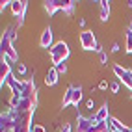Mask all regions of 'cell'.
<instances>
[{"instance_id": "1", "label": "cell", "mask_w": 132, "mask_h": 132, "mask_svg": "<svg viewBox=\"0 0 132 132\" xmlns=\"http://www.w3.org/2000/svg\"><path fill=\"white\" fill-rule=\"evenodd\" d=\"M13 37H15L13 30H7V32H4L2 41H0V50H2V56L7 58L10 61H17V58H19L17 50L13 48Z\"/></svg>"}, {"instance_id": "2", "label": "cell", "mask_w": 132, "mask_h": 132, "mask_svg": "<svg viewBox=\"0 0 132 132\" xmlns=\"http://www.w3.org/2000/svg\"><path fill=\"white\" fill-rule=\"evenodd\" d=\"M50 61L54 65H60V63H63V61H67L69 54H71V50H69V45L65 41H58L54 43V47H52L50 50Z\"/></svg>"}, {"instance_id": "3", "label": "cell", "mask_w": 132, "mask_h": 132, "mask_svg": "<svg viewBox=\"0 0 132 132\" xmlns=\"http://www.w3.org/2000/svg\"><path fill=\"white\" fill-rule=\"evenodd\" d=\"M82 101V86H69L67 91L63 93V101H61V106H78V102Z\"/></svg>"}, {"instance_id": "4", "label": "cell", "mask_w": 132, "mask_h": 132, "mask_svg": "<svg viewBox=\"0 0 132 132\" xmlns=\"http://www.w3.org/2000/svg\"><path fill=\"white\" fill-rule=\"evenodd\" d=\"M45 10L48 15H54L60 10L65 13H71L75 10V2L73 0H50V2H45Z\"/></svg>"}, {"instance_id": "5", "label": "cell", "mask_w": 132, "mask_h": 132, "mask_svg": "<svg viewBox=\"0 0 132 132\" xmlns=\"http://www.w3.org/2000/svg\"><path fill=\"white\" fill-rule=\"evenodd\" d=\"M78 41H80V47L84 50H95V52H101L102 48L99 47V43H97V37L91 30H84L80 36H78Z\"/></svg>"}, {"instance_id": "6", "label": "cell", "mask_w": 132, "mask_h": 132, "mask_svg": "<svg viewBox=\"0 0 132 132\" xmlns=\"http://www.w3.org/2000/svg\"><path fill=\"white\" fill-rule=\"evenodd\" d=\"M113 73H116V76L119 78V82L125 84L132 91V69H127L123 65H113Z\"/></svg>"}, {"instance_id": "7", "label": "cell", "mask_w": 132, "mask_h": 132, "mask_svg": "<svg viewBox=\"0 0 132 132\" xmlns=\"http://www.w3.org/2000/svg\"><path fill=\"white\" fill-rule=\"evenodd\" d=\"M10 7H11L13 17H17V19H19V22H22V21H24L26 7H28V2H24V0H13V2L10 4Z\"/></svg>"}, {"instance_id": "8", "label": "cell", "mask_w": 132, "mask_h": 132, "mask_svg": "<svg viewBox=\"0 0 132 132\" xmlns=\"http://www.w3.org/2000/svg\"><path fill=\"white\" fill-rule=\"evenodd\" d=\"M13 75H11V61L2 56V65H0V86H6V82L10 80Z\"/></svg>"}, {"instance_id": "9", "label": "cell", "mask_w": 132, "mask_h": 132, "mask_svg": "<svg viewBox=\"0 0 132 132\" xmlns=\"http://www.w3.org/2000/svg\"><path fill=\"white\" fill-rule=\"evenodd\" d=\"M95 123V117H86V116H76V132H87Z\"/></svg>"}, {"instance_id": "10", "label": "cell", "mask_w": 132, "mask_h": 132, "mask_svg": "<svg viewBox=\"0 0 132 132\" xmlns=\"http://www.w3.org/2000/svg\"><path fill=\"white\" fill-rule=\"evenodd\" d=\"M52 39H54V34H52V30L50 28H47V30H43V34H41V39H39V45H41V48H52L54 45H52Z\"/></svg>"}, {"instance_id": "11", "label": "cell", "mask_w": 132, "mask_h": 132, "mask_svg": "<svg viewBox=\"0 0 132 132\" xmlns=\"http://www.w3.org/2000/svg\"><path fill=\"white\" fill-rule=\"evenodd\" d=\"M95 121H99V123H106L112 116H110V112H108V104H102V106L99 108V110H97L95 112Z\"/></svg>"}, {"instance_id": "12", "label": "cell", "mask_w": 132, "mask_h": 132, "mask_svg": "<svg viewBox=\"0 0 132 132\" xmlns=\"http://www.w3.org/2000/svg\"><path fill=\"white\" fill-rule=\"evenodd\" d=\"M58 76H60V73L56 71V67L48 69L47 75H45V84H47V86H56V84H58Z\"/></svg>"}, {"instance_id": "13", "label": "cell", "mask_w": 132, "mask_h": 132, "mask_svg": "<svg viewBox=\"0 0 132 132\" xmlns=\"http://www.w3.org/2000/svg\"><path fill=\"white\" fill-rule=\"evenodd\" d=\"M99 6H101V21H108V17H110V2L102 0V2H99Z\"/></svg>"}, {"instance_id": "14", "label": "cell", "mask_w": 132, "mask_h": 132, "mask_svg": "<svg viewBox=\"0 0 132 132\" xmlns=\"http://www.w3.org/2000/svg\"><path fill=\"white\" fill-rule=\"evenodd\" d=\"M125 50L128 54H132V28L125 30Z\"/></svg>"}, {"instance_id": "15", "label": "cell", "mask_w": 132, "mask_h": 132, "mask_svg": "<svg viewBox=\"0 0 132 132\" xmlns=\"http://www.w3.org/2000/svg\"><path fill=\"white\" fill-rule=\"evenodd\" d=\"M15 75L24 76V75H26V65H24V63H15Z\"/></svg>"}, {"instance_id": "16", "label": "cell", "mask_w": 132, "mask_h": 132, "mask_svg": "<svg viewBox=\"0 0 132 132\" xmlns=\"http://www.w3.org/2000/svg\"><path fill=\"white\" fill-rule=\"evenodd\" d=\"M56 67V71L58 73H67V63L63 61V63H60V65H54Z\"/></svg>"}, {"instance_id": "17", "label": "cell", "mask_w": 132, "mask_h": 132, "mask_svg": "<svg viewBox=\"0 0 132 132\" xmlns=\"http://www.w3.org/2000/svg\"><path fill=\"white\" fill-rule=\"evenodd\" d=\"M32 132H47V128L43 125H32Z\"/></svg>"}, {"instance_id": "18", "label": "cell", "mask_w": 132, "mask_h": 132, "mask_svg": "<svg viewBox=\"0 0 132 132\" xmlns=\"http://www.w3.org/2000/svg\"><path fill=\"white\" fill-rule=\"evenodd\" d=\"M99 60H101V63H102V65L108 61V56H106V52H104V50H101V52H99Z\"/></svg>"}, {"instance_id": "19", "label": "cell", "mask_w": 132, "mask_h": 132, "mask_svg": "<svg viewBox=\"0 0 132 132\" xmlns=\"http://www.w3.org/2000/svg\"><path fill=\"white\" fill-rule=\"evenodd\" d=\"M110 91L112 93H119V82H112L110 84Z\"/></svg>"}, {"instance_id": "20", "label": "cell", "mask_w": 132, "mask_h": 132, "mask_svg": "<svg viewBox=\"0 0 132 132\" xmlns=\"http://www.w3.org/2000/svg\"><path fill=\"white\" fill-rule=\"evenodd\" d=\"M86 108H87V110H93V108H95V101H93V99H87V101H86Z\"/></svg>"}, {"instance_id": "21", "label": "cell", "mask_w": 132, "mask_h": 132, "mask_svg": "<svg viewBox=\"0 0 132 132\" xmlns=\"http://www.w3.org/2000/svg\"><path fill=\"white\" fill-rule=\"evenodd\" d=\"M61 132H73L71 125H69V123H65V125H63V128H61Z\"/></svg>"}, {"instance_id": "22", "label": "cell", "mask_w": 132, "mask_h": 132, "mask_svg": "<svg viewBox=\"0 0 132 132\" xmlns=\"http://www.w3.org/2000/svg\"><path fill=\"white\" fill-rule=\"evenodd\" d=\"M99 87H101V89H106V87H108V82H106V80H102V82L99 84Z\"/></svg>"}, {"instance_id": "23", "label": "cell", "mask_w": 132, "mask_h": 132, "mask_svg": "<svg viewBox=\"0 0 132 132\" xmlns=\"http://www.w3.org/2000/svg\"><path fill=\"white\" fill-rule=\"evenodd\" d=\"M112 52H119V45H117V43H113V47H112Z\"/></svg>"}, {"instance_id": "24", "label": "cell", "mask_w": 132, "mask_h": 132, "mask_svg": "<svg viewBox=\"0 0 132 132\" xmlns=\"http://www.w3.org/2000/svg\"><path fill=\"white\" fill-rule=\"evenodd\" d=\"M130 28H132V21H130Z\"/></svg>"}]
</instances>
